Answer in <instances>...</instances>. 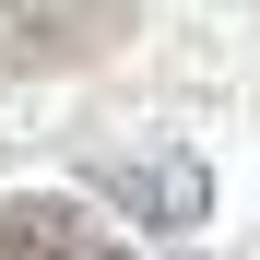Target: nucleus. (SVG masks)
<instances>
[{"label": "nucleus", "instance_id": "3", "mask_svg": "<svg viewBox=\"0 0 260 260\" xmlns=\"http://www.w3.org/2000/svg\"><path fill=\"white\" fill-rule=\"evenodd\" d=\"M0 260H130L107 225H95V213H83V201H0Z\"/></svg>", "mask_w": 260, "mask_h": 260}, {"label": "nucleus", "instance_id": "1", "mask_svg": "<svg viewBox=\"0 0 260 260\" xmlns=\"http://www.w3.org/2000/svg\"><path fill=\"white\" fill-rule=\"evenodd\" d=\"M142 24V0H0V71H83Z\"/></svg>", "mask_w": 260, "mask_h": 260}, {"label": "nucleus", "instance_id": "2", "mask_svg": "<svg viewBox=\"0 0 260 260\" xmlns=\"http://www.w3.org/2000/svg\"><path fill=\"white\" fill-rule=\"evenodd\" d=\"M95 189L130 213V225H201V201H213V178H201L189 154H107Z\"/></svg>", "mask_w": 260, "mask_h": 260}]
</instances>
